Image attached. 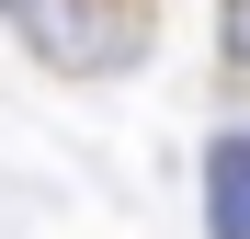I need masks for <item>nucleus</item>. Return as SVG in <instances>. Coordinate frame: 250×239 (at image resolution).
<instances>
[{
  "instance_id": "nucleus-2",
  "label": "nucleus",
  "mask_w": 250,
  "mask_h": 239,
  "mask_svg": "<svg viewBox=\"0 0 250 239\" xmlns=\"http://www.w3.org/2000/svg\"><path fill=\"white\" fill-rule=\"evenodd\" d=\"M205 239H250V137L205 148Z\"/></svg>"
},
{
  "instance_id": "nucleus-1",
  "label": "nucleus",
  "mask_w": 250,
  "mask_h": 239,
  "mask_svg": "<svg viewBox=\"0 0 250 239\" xmlns=\"http://www.w3.org/2000/svg\"><path fill=\"white\" fill-rule=\"evenodd\" d=\"M23 46L46 68H68V80H103V68H125L148 46V12L137 0H23Z\"/></svg>"
},
{
  "instance_id": "nucleus-3",
  "label": "nucleus",
  "mask_w": 250,
  "mask_h": 239,
  "mask_svg": "<svg viewBox=\"0 0 250 239\" xmlns=\"http://www.w3.org/2000/svg\"><path fill=\"white\" fill-rule=\"evenodd\" d=\"M216 57L250 68V0H216Z\"/></svg>"
}]
</instances>
